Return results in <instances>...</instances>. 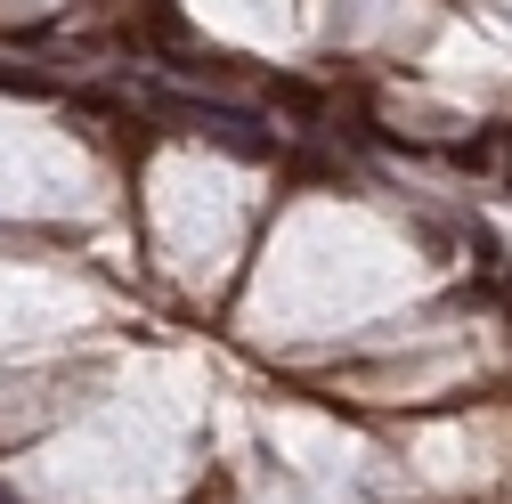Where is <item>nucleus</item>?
<instances>
[{
	"label": "nucleus",
	"mask_w": 512,
	"mask_h": 504,
	"mask_svg": "<svg viewBox=\"0 0 512 504\" xmlns=\"http://www.w3.org/2000/svg\"><path fill=\"white\" fill-rule=\"evenodd\" d=\"M147 106H155V114H171V122H187V131H204V139H228L236 155H269L261 122H252L244 106H220V98H179V90H155Z\"/></svg>",
	"instance_id": "obj_1"
},
{
	"label": "nucleus",
	"mask_w": 512,
	"mask_h": 504,
	"mask_svg": "<svg viewBox=\"0 0 512 504\" xmlns=\"http://www.w3.org/2000/svg\"><path fill=\"white\" fill-rule=\"evenodd\" d=\"M0 504H17V496H9V488H0Z\"/></svg>",
	"instance_id": "obj_4"
},
{
	"label": "nucleus",
	"mask_w": 512,
	"mask_h": 504,
	"mask_svg": "<svg viewBox=\"0 0 512 504\" xmlns=\"http://www.w3.org/2000/svg\"><path fill=\"white\" fill-rule=\"evenodd\" d=\"M269 106L293 114V122H326V90H317V82H293V74L269 82Z\"/></svg>",
	"instance_id": "obj_2"
},
{
	"label": "nucleus",
	"mask_w": 512,
	"mask_h": 504,
	"mask_svg": "<svg viewBox=\"0 0 512 504\" xmlns=\"http://www.w3.org/2000/svg\"><path fill=\"white\" fill-rule=\"evenodd\" d=\"M456 163H464V171H488V163H496V139H464Z\"/></svg>",
	"instance_id": "obj_3"
},
{
	"label": "nucleus",
	"mask_w": 512,
	"mask_h": 504,
	"mask_svg": "<svg viewBox=\"0 0 512 504\" xmlns=\"http://www.w3.org/2000/svg\"><path fill=\"white\" fill-rule=\"evenodd\" d=\"M504 293H512V277H504Z\"/></svg>",
	"instance_id": "obj_5"
}]
</instances>
